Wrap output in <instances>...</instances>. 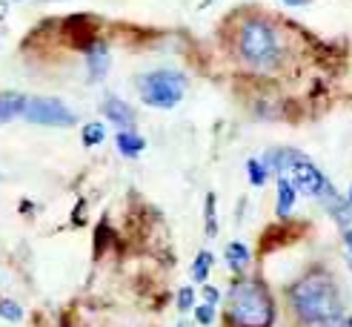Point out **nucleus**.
<instances>
[{
    "mask_svg": "<svg viewBox=\"0 0 352 327\" xmlns=\"http://www.w3.org/2000/svg\"><path fill=\"white\" fill-rule=\"evenodd\" d=\"M289 304L295 310V316L312 327L327 324L329 319L341 316V296H338L336 279L321 267L307 270L289 287Z\"/></svg>",
    "mask_w": 352,
    "mask_h": 327,
    "instance_id": "1",
    "label": "nucleus"
},
{
    "mask_svg": "<svg viewBox=\"0 0 352 327\" xmlns=\"http://www.w3.org/2000/svg\"><path fill=\"white\" fill-rule=\"evenodd\" d=\"M226 319L230 327H272L275 302L272 293L258 279H241L226 296Z\"/></svg>",
    "mask_w": 352,
    "mask_h": 327,
    "instance_id": "2",
    "label": "nucleus"
},
{
    "mask_svg": "<svg viewBox=\"0 0 352 327\" xmlns=\"http://www.w3.org/2000/svg\"><path fill=\"white\" fill-rule=\"evenodd\" d=\"M280 34L275 32V26L270 21H261V17H250L241 32H238V58L250 66V69H272L280 61Z\"/></svg>",
    "mask_w": 352,
    "mask_h": 327,
    "instance_id": "3",
    "label": "nucleus"
},
{
    "mask_svg": "<svg viewBox=\"0 0 352 327\" xmlns=\"http://www.w3.org/2000/svg\"><path fill=\"white\" fill-rule=\"evenodd\" d=\"M138 92L146 107L172 109V107H178L186 95V78L181 72H175V69H155V72H146L140 78Z\"/></svg>",
    "mask_w": 352,
    "mask_h": 327,
    "instance_id": "4",
    "label": "nucleus"
},
{
    "mask_svg": "<svg viewBox=\"0 0 352 327\" xmlns=\"http://www.w3.org/2000/svg\"><path fill=\"white\" fill-rule=\"evenodd\" d=\"M23 118L32 120V124H43V127H72L78 120L75 112L58 98H29Z\"/></svg>",
    "mask_w": 352,
    "mask_h": 327,
    "instance_id": "5",
    "label": "nucleus"
},
{
    "mask_svg": "<svg viewBox=\"0 0 352 327\" xmlns=\"http://www.w3.org/2000/svg\"><path fill=\"white\" fill-rule=\"evenodd\" d=\"M103 115H107L115 127L120 129H132L135 127V109L129 103H123L120 98H107L103 101Z\"/></svg>",
    "mask_w": 352,
    "mask_h": 327,
    "instance_id": "6",
    "label": "nucleus"
},
{
    "mask_svg": "<svg viewBox=\"0 0 352 327\" xmlns=\"http://www.w3.org/2000/svg\"><path fill=\"white\" fill-rule=\"evenodd\" d=\"M321 204L327 207V213L332 215V221L341 224V227H349V221H352V204L336 193V187H332L329 193L321 198Z\"/></svg>",
    "mask_w": 352,
    "mask_h": 327,
    "instance_id": "7",
    "label": "nucleus"
},
{
    "mask_svg": "<svg viewBox=\"0 0 352 327\" xmlns=\"http://www.w3.org/2000/svg\"><path fill=\"white\" fill-rule=\"evenodd\" d=\"M26 101L21 92H0V124H9L17 115H23Z\"/></svg>",
    "mask_w": 352,
    "mask_h": 327,
    "instance_id": "8",
    "label": "nucleus"
},
{
    "mask_svg": "<svg viewBox=\"0 0 352 327\" xmlns=\"http://www.w3.org/2000/svg\"><path fill=\"white\" fill-rule=\"evenodd\" d=\"M86 66H89V78L92 81H100L103 75L109 72V49L103 43H95L86 55Z\"/></svg>",
    "mask_w": 352,
    "mask_h": 327,
    "instance_id": "9",
    "label": "nucleus"
},
{
    "mask_svg": "<svg viewBox=\"0 0 352 327\" xmlns=\"http://www.w3.org/2000/svg\"><path fill=\"white\" fill-rule=\"evenodd\" d=\"M223 258H226V264H230L232 273H243L252 262V253H250V247H246L243 241H232V244H226Z\"/></svg>",
    "mask_w": 352,
    "mask_h": 327,
    "instance_id": "10",
    "label": "nucleus"
},
{
    "mask_svg": "<svg viewBox=\"0 0 352 327\" xmlns=\"http://www.w3.org/2000/svg\"><path fill=\"white\" fill-rule=\"evenodd\" d=\"M115 144H118V149L123 155H126V158H135V155H140V152H144V147H146V141L135 129H120L118 138H115Z\"/></svg>",
    "mask_w": 352,
    "mask_h": 327,
    "instance_id": "11",
    "label": "nucleus"
},
{
    "mask_svg": "<svg viewBox=\"0 0 352 327\" xmlns=\"http://www.w3.org/2000/svg\"><path fill=\"white\" fill-rule=\"evenodd\" d=\"M295 198H298V193H295V187L287 181V178H278V215L284 218V215H289L292 213V207H295Z\"/></svg>",
    "mask_w": 352,
    "mask_h": 327,
    "instance_id": "12",
    "label": "nucleus"
},
{
    "mask_svg": "<svg viewBox=\"0 0 352 327\" xmlns=\"http://www.w3.org/2000/svg\"><path fill=\"white\" fill-rule=\"evenodd\" d=\"M209 270H212V253L204 250V253H198L195 264H192V279H195V282H206Z\"/></svg>",
    "mask_w": 352,
    "mask_h": 327,
    "instance_id": "13",
    "label": "nucleus"
},
{
    "mask_svg": "<svg viewBox=\"0 0 352 327\" xmlns=\"http://www.w3.org/2000/svg\"><path fill=\"white\" fill-rule=\"evenodd\" d=\"M246 176H250V181H252L255 187H263V184H267L270 172H267V167H263L258 158H250V161H246Z\"/></svg>",
    "mask_w": 352,
    "mask_h": 327,
    "instance_id": "14",
    "label": "nucleus"
},
{
    "mask_svg": "<svg viewBox=\"0 0 352 327\" xmlns=\"http://www.w3.org/2000/svg\"><path fill=\"white\" fill-rule=\"evenodd\" d=\"M0 319L6 321H21L23 319V307L12 302V299H0Z\"/></svg>",
    "mask_w": 352,
    "mask_h": 327,
    "instance_id": "15",
    "label": "nucleus"
},
{
    "mask_svg": "<svg viewBox=\"0 0 352 327\" xmlns=\"http://www.w3.org/2000/svg\"><path fill=\"white\" fill-rule=\"evenodd\" d=\"M103 135H107L103 132V124H86L83 127V144L86 147H98L103 141Z\"/></svg>",
    "mask_w": 352,
    "mask_h": 327,
    "instance_id": "16",
    "label": "nucleus"
},
{
    "mask_svg": "<svg viewBox=\"0 0 352 327\" xmlns=\"http://www.w3.org/2000/svg\"><path fill=\"white\" fill-rule=\"evenodd\" d=\"M218 233V221H215V196H206V235Z\"/></svg>",
    "mask_w": 352,
    "mask_h": 327,
    "instance_id": "17",
    "label": "nucleus"
},
{
    "mask_svg": "<svg viewBox=\"0 0 352 327\" xmlns=\"http://www.w3.org/2000/svg\"><path fill=\"white\" fill-rule=\"evenodd\" d=\"M178 307H181V313H186V310L195 307V290H192V287H181V293H178Z\"/></svg>",
    "mask_w": 352,
    "mask_h": 327,
    "instance_id": "18",
    "label": "nucleus"
},
{
    "mask_svg": "<svg viewBox=\"0 0 352 327\" xmlns=\"http://www.w3.org/2000/svg\"><path fill=\"white\" fill-rule=\"evenodd\" d=\"M212 319H215V310H212V304H201V307H195V321L198 324H212Z\"/></svg>",
    "mask_w": 352,
    "mask_h": 327,
    "instance_id": "19",
    "label": "nucleus"
},
{
    "mask_svg": "<svg viewBox=\"0 0 352 327\" xmlns=\"http://www.w3.org/2000/svg\"><path fill=\"white\" fill-rule=\"evenodd\" d=\"M321 327H352V316H336V319H329Z\"/></svg>",
    "mask_w": 352,
    "mask_h": 327,
    "instance_id": "20",
    "label": "nucleus"
},
{
    "mask_svg": "<svg viewBox=\"0 0 352 327\" xmlns=\"http://www.w3.org/2000/svg\"><path fill=\"white\" fill-rule=\"evenodd\" d=\"M204 296H206V304H218V287L204 284Z\"/></svg>",
    "mask_w": 352,
    "mask_h": 327,
    "instance_id": "21",
    "label": "nucleus"
},
{
    "mask_svg": "<svg viewBox=\"0 0 352 327\" xmlns=\"http://www.w3.org/2000/svg\"><path fill=\"white\" fill-rule=\"evenodd\" d=\"M344 244H346V250L352 253V227H346V230H344Z\"/></svg>",
    "mask_w": 352,
    "mask_h": 327,
    "instance_id": "22",
    "label": "nucleus"
},
{
    "mask_svg": "<svg viewBox=\"0 0 352 327\" xmlns=\"http://www.w3.org/2000/svg\"><path fill=\"white\" fill-rule=\"evenodd\" d=\"M287 6H307V3H312V0H284Z\"/></svg>",
    "mask_w": 352,
    "mask_h": 327,
    "instance_id": "23",
    "label": "nucleus"
},
{
    "mask_svg": "<svg viewBox=\"0 0 352 327\" xmlns=\"http://www.w3.org/2000/svg\"><path fill=\"white\" fill-rule=\"evenodd\" d=\"M6 12H9V3H6V0H0V21L6 17Z\"/></svg>",
    "mask_w": 352,
    "mask_h": 327,
    "instance_id": "24",
    "label": "nucleus"
},
{
    "mask_svg": "<svg viewBox=\"0 0 352 327\" xmlns=\"http://www.w3.org/2000/svg\"><path fill=\"white\" fill-rule=\"evenodd\" d=\"M346 201H349V204H352V187H349V196H346Z\"/></svg>",
    "mask_w": 352,
    "mask_h": 327,
    "instance_id": "25",
    "label": "nucleus"
}]
</instances>
